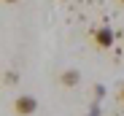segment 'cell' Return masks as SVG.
Returning <instances> with one entry per match:
<instances>
[{
  "mask_svg": "<svg viewBox=\"0 0 124 116\" xmlns=\"http://www.w3.org/2000/svg\"><path fill=\"white\" fill-rule=\"evenodd\" d=\"M6 3H19V0H6Z\"/></svg>",
  "mask_w": 124,
  "mask_h": 116,
  "instance_id": "cell-5",
  "label": "cell"
},
{
  "mask_svg": "<svg viewBox=\"0 0 124 116\" xmlns=\"http://www.w3.org/2000/svg\"><path fill=\"white\" fill-rule=\"evenodd\" d=\"M59 81L65 84V86H76V84L81 81V76H78V70H65V73L59 76Z\"/></svg>",
  "mask_w": 124,
  "mask_h": 116,
  "instance_id": "cell-3",
  "label": "cell"
},
{
  "mask_svg": "<svg viewBox=\"0 0 124 116\" xmlns=\"http://www.w3.org/2000/svg\"><path fill=\"white\" fill-rule=\"evenodd\" d=\"M35 111H38V100L32 94H19L14 100V113L16 116H32Z\"/></svg>",
  "mask_w": 124,
  "mask_h": 116,
  "instance_id": "cell-1",
  "label": "cell"
},
{
  "mask_svg": "<svg viewBox=\"0 0 124 116\" xmlns=\"http://www.w3.org/2000/svg\"><path fill=\"white\" fill-rule=\"evenodd\" d=\"M119 3H124V0H119Z\"/></svg>",
  "mask_w": 124,
  "mask_h": 116,
  "instance_id": "cell-6",
  "label": "cell"
},
{
  "mask_svg": "<svg viewBox=\"0 0 124 116\" xmlns=\"http://www.w3.org/2000/svg\"><path fill=\"white\" fill-rule=\"evenodd\" d=\"M119 97H121V100H124V84H121V92H119Z\"/></svg>",
  "mask_w": 124,
  "mask_h": 116,
  "instance_id": "cell-4",
  "label": "cell"
},
{
  "mask_svg": "<svg viewBox=\"0 0 124 116\" xmlns=\"http://www.w3.org/2000/svg\"><path fill=\"white\" fill-rule=\"evenodd\" d=\"M94 43H97L100 49H111V46H113V30H108V27L94 30Z\"/></svg>",
  "mask_w": 124,
  "mask_h": 116,
  "instance_id": "cell-2",
  "label": "cell"
}]
</instances>
